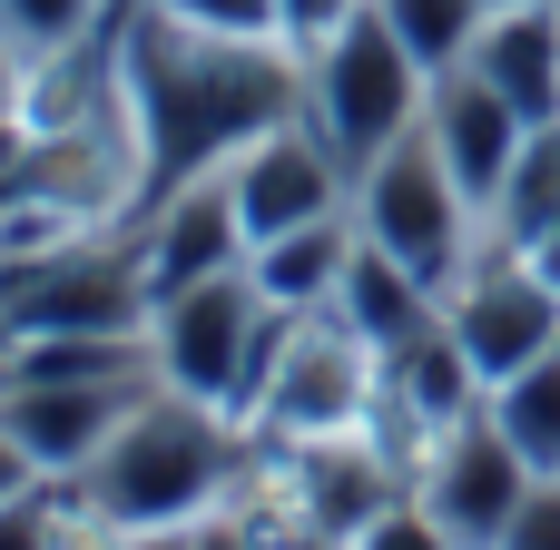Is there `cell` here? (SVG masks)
Segmentation results:
<instances>
[{
  "label": "cell",
  "instance_id": "6da1fadb",
  "mask_svg": "<svg viewBox=\"0 0 560 550\" xmlns=\"http://www.w3.org/2000/svg\"><path fill=\"white\" fill-rule=\"evenodd\" d=\"M108 59H118V98H128V128H138L148 197H167L187 177H217L246 138L305 118V59L285 39H226V30L177 20L167 0L118 10Z\"/></svg>",
  "mask_w": 560,
  "mask_h": 550
},
{
  "label": "cell",
  "instance_id": "7a4b0ae2",
  "mask_svg": "<svg viewBox=\"0 0 560 550\" xmlns=\"http://www.w3.org/2000/svg\"><path fill=\"white\" fill-rule=\"evenodd\" d=\"M246 453H256V433H246L236 413H217V403L158 384V394L108 433V453H98L79 482H59V492H69L89 522H108V531L197 522V512H217V502L236 492Z\"/></svg>",
  "mask_w": 560,
  "mask_h": 550
},
{
  "label": "cell",
  "instance_id": "3957f363",
  "mask_svg": "<svg viewBox=\"0 0 560 550\" xmlns=\"http://www.w3.org/2000/svg\"><path fill=\"white\" fill-rule=\"evenodd\" d=\"M285 335H295V315H276L246 266H226V276H207V285H177V295H158V315H148L158 384H167V394H197V403H217V413H236V423L266 403V374H276Z\"/></svg>",
  "mask_w": 560,
  "mask_h": 550
},
{
  "label": "cell",
  "instance_id": "277c9868",
  "mask_svg": "<svg viewBox=\"0 0 560 550\" xmlns=\"http://www.w3.org/2000/svg\"><path fill=\"white\" fill-rule=\"evenodd\" d=\"M148 315H158V285L138 256V217L0 266V344L10 335H148Z\"/></svg>",
  "mask_w": 560,
  "mask_h": 550
},
{
  "label": "cell",
  "instance_id": "5b68a950",
  "mask_svg": "<svg viewBox=\"0 0 560 550\" xmlns=\"http://www.w3.org/2000/svg\"><path fill=\"white\" fill-rule=\"evenodd\" d=\"M354 226H364L384 256H404L433 295H453L463 266H472L482 236H492V217L463 197V177H453V157L433 148V128H404L374 167H354Z\"/></svg>",
  "mask_w": 560,
  "mask_h": 550
},
{
  "label": "cell",
  "instance_id": "8992f818",
  "mask_svg": "<svg viewBox=\"0 0 560 550\" xmlns=\"http://www.w3.org/2000/svg\"><path fill=\"white\" fill-rule=\"evenodd\" d=\"M423 98H433V69L394 39L384 10H364L345 39H325L305 59V118L325 128V148L345 167H374L404 128H423Z\"/></svg>",
  "mask_w": 560,
  "mask_h": 550
},
{
  "label": "cell",
  "instance_id": "52a82bcc",
  "mask_svg": "<svg viewBox=\"0 0 560 550\" xmlns=\"http://www.w3.org/2000/svg\"><path fill=\"white\" fill-rule=\"evenodd\" d=\"M384 403V354L345 325V315H295L276 374H266V403L246 413L256 443H315V433H354L374 423Z\"/></svg>",
  "mask_w": 560,
  "mask_h": 550
},
{
  "label": "cell",
  "instance_id": "ba28073f",
  "mask_svg": "<svg viewBox=\"0 0 560 550\" xmlns=\"http://www.w3.org/2000/svg\"><path fill=\"white\" fill-rule=\"evenodd\" d=\"M443 315H453L463 354L482 364V384H512L522 364H541L560 344V285L541 276V256L512 246V236H482V256L443 295Z\"/></svg>",
  "mask_w": 560,
  "mask_h": 550
},
{
  "label": "cell",
  "instance_id": "9c48e42d",
  "mask_svg": "<svg viewBox=\"0 0 560 550\" xmlns=\"http://www.w3.org/2000/svg\"><path fill=\"white\" fill-rule=\"evenodd\" d=\"M532 482H541V472L512 453V433L492 423V403H482L472 423L433 433L423 463H413V502L453 531V550H502V531H512L522 502H532Z\"/></svg>",
  "mask_w": 560,
  "mask_h": 550
},
{
  "label": "cell",
  "instance_id": "30bf717a",
  "mask_svg": "<svg viewBox=\"0 0 560 550\" xmlns=\"http://www.w3.org/2000/svg\"><path fill=\"white\" fill-rule=\"evenodd\" d=\"M226 187H236V217H246V246L285 236V226H315V217H345L354 207V167L325 148L315 118H285L266 138H246L226 157Z\"/></svg>",
  "mask_w": 560,
  "mask_h": 550
},
{
  "label": "cell",
  "instance_id": "8fae6325",
  "mask_svg": "<svg viewBox=\"0 0 560 550\" xmlns=\"http://www.w3.org/2000/svg\"><path fill=\"white\" fill-rule=\"evenodd\" d=\"M148 394H158V374H118V384H0V433L49 482H79Z\"/></svg>",
  "mask_w": 560,
  "mask_h": 550
},
{
  "label": "cell",
  "instance_id": "7c38bea8",
  "mask_svg": "<svg viewBox=\"0 0 560 550\" xmlns=\"http://www.w3.org/2000/svg\"><path fill=\"white\" fill-rule=\"evenodd\" d=\"M138 256H148V285H158V295L246 266L256 246H246V217H236L226 167H217V177H187V187H167V197H148V207H138Z\"/></svg>",
  "mask_w": 560,
  "mask_h": 550
},
{
  "label": "cell",
  "instance_id": "4fadbf2b",
  "mask_svg": "<svg viewBox=\"0 0 560 550\" xmlns=\"http://www.w3.org/2000/svg\"><path fill=\"white\" fill-rule=\"evenodd\" d=\"M423 128H433V148L453 157V177H463V197L492 217V197H502V177H512V157H522V138H532V118L463 59V69H443L433 79V98H423Z\"/></svg>",
  "mask_w": 560,
  "mask_h": 550
},
{
  "label": "cell",
  "instance_id": "5bb4252c",
  "mask_svg": "<svg viewBox=\"0 0 560 550\" xmlns=\"http://www.w3.org/2000/svg\"><path fill=\"white\" fill-rule=\"evenodd\" d=\"M472 69L541 128L560 118V0H502L492 20H482V39H472Z\"/></svg>",
  "mask_w": 560,
  "mask_h": 550
},
{
  "label": "cell",
  "instance_id": "9a60e30c",
  "mask_svg": "<svg viewBox=\"0 0 560 550\" xmlns=\"http://www.w3.org/2000/svg\"><path fill=\"white\" fill-rule=\"evenodd\" d=\"M354 236H364L354 207H345V217H315V226H285V236H266V246L246 256V276H256V295H266L276 315H325L335 285H345Z\"/></svg>",
  "mask_w": 560,
  "mask_h": 550
},
{
  "label": "cell",
  "instance_id": "2e32d148",
  "mask_svg": "<svg viewBox=\"0 0 560 550\" xmlns=\"http://www.w3.org/2000/svg\"><path fill=\"white\" fill-rule=\"evenodd\" d=\"M325 315H345V325H354L374 354H394L404 335H423V325L443 315V295H433V285H423L404 256H384L374 236H354V256H345V285H335V305H325Z\"/></svg>",
  "mask_w": 560,
  "mask_h": 550
},
{
  "label": "cell",
  "instance_id": "e0dca14e",
  "mask_svg": "<svg viewBox=\"0 0 560 550\" xmlns=\"http://www.w3.org/2000/svg\"><path fill=\"white\" fill-rule=\"evenodd\" d=\"M118 374H158L148 335H10L0 344V384H118Z\"/></svg>",
  "mask_w": 560,
  "mask_h": 550
},
{
  "label": "cell",
  "instance_id": "ac0fdd59",
  "mask_svg": "<svg viewBox=\"0 0 560 550\" xmlns=\"http://www.w3.org/2000/svg\"><path fill=\"white\" fill-rule=\"evenodd\" d=\"M551 226H560V118H541V128L522 138V157H512L502 197H492V236L541 246Z\"/></svg>",
  "mask_w": 560,
  "mask_h": 550
},
{
  "label": "cell",
  "instance_id": "d6986e66",
  "mask_svg": "<svg viewBox=\"0 0 560 550\" xmlns=\"http://www.w3.org/2000/svg\"><path fill=\"white\" fill-rule=\"evenodd\" d=\"M492 423L512 433V453H522L541 482H560V344L541 364H522L512 384H492Z\"/></svg>",
  "mask_w": 560,
  "mask_h": 550
},
{
  "label": "cell",
  "instance_id": "ffe728a7",
  "mask_svg": "<svg viewBox=\"0 0 560 550\" xmlns=\"http://www.w3.org/2000/svg\"><path fill=\"white\" fill-rule=\"evenodd\" d=\"M384 20H394V39L443 79V69H463L472 59V39H482V20H492V0H374Z\"/></svg>",
  "mask_w": 560,
  "mask_h": 550
},
{
  "label": "cell",
  "instance_id": "44dd1931",
  "mask_svg": "<svg viewBox=\"0 0 560 550\" xmlns=\"http://www.w3.org/2000/svg\"><path fill=\"white\" fill-rule=\"evenodd\" d=\"M108 20H118V0H0V39L20 59L89 49V39H108Z\"/></svg>",
  "mask_w": 560,
  "mask_h": 550
},
{
  "label": "cell",
  "instance_id": "7402d4cb",
  "mask_svg": "<svg viewBox=\"0 0 560 550\" xmlns=\"http://www.w3.org/2000/svg\"><path fill=\"white\" fill-rule=\"evenodd\" d=\"M364 10H374V0H276V39H285L295 59H315V49H325V39H345Z\"/></svg>",
  "mask_w": 560,
  "mask_h": 550
},
{
  "label": "cell",
  "instance_id": "603a6c76",
  "mask_svg": "<svg viewBox=\"0 0 560 550\" xmlns=\"http://www.w3.org/2000/svg\"><path fill=\"white\" fill-rule=\"evenodd\" d=\"M59 531H69V492H59V482L0 502V550H59Z\"/></svg>",
  "mask_w": 560,
  "mask_h": 550
},
{
  "label": "cell",
  "instance_id": "cb8c5ba5",
  "mask_svg": "<svg viewBox=\"0 0 560 550\" xmlns=\"http://www.w3.org/2000/svg\"><path fill=\"white\" fill-rule=\"evenodd\" d=\"M345 550H453V531H443V522H433V512L404 492V502H384V512H374V522H364Z\"/></svg>",
  "mask_w": 560,
  "mask_h": 550
},
{
  "label": "cell",
  "instance_id": "d4e9b609",
  "mask_svg": "<svg viewBox=\"0 0 560 550\" xmlns=\"http://www.w3.org/2000/svg\"><path fill=\"white\" fill-rule=\"evenodd\" d=\"M167 10L197 30H226V39H276V0H167Z\"/></svg>",
  "mask_w": 560,
  "mask_h": 550
},
{
  "label": "cell",
  "instance_id": "484cf974",
  "mask_svg": "<svg viewBox=\"0 0 560 550\" xmlns=\"http://www.w3.org/2000/svg\"><path fill=\"white\" fill-rule=\"evenodd\" d=\"M502 550H560V482H532L522 522L502 531Z\"/></svg>",
  "mask_w": 560,
  "mask_h": 550
},
{
  "label": "cell",
  "instance_id": "4316f807",
  "mask_svg": "<svg viewBox=\"0 0 560 550\" xmlns=\"http://www.w3.org/2000/svg\"><path fill=\"white\" fill-rule=\"evenodd\" d=\"M197 550H276L236 502H217V512H197Z\"/></svg>",
  "mask_w": 560,
  "mask_h": 550
},
{
  "label": "cell",
  "instance_id": "83f0119b",
  "mask_svg": "<svg viewBox=\"0 0 560 550\" xmlns=\"http://www.w3.org/2000/svg\"><path fill=\"white\" fill-rule=\"evenodd\" d=\"M108 550H197V522H148V531H118Z\"/></svg>",
  "mask_w": 560,
  "mask_h": 550
},
{
  "label": "cell",
  "instance_id": "f1b7e54d",
  "mask_svg": "<svg viewBox=\"0 0 560 550\" xmlns=\"http://www.w3.org/2000/svg\"><path fill=\"white\" fill-rule=\"evenodd\" d=\"M39 482H49V472H39V463H30V453H20V443L0 433V502H20V492H39Z\"/></svg>",
  "mask_w": 560,
  "mask_h": 550
},
{
  "label": "cell",
  "instance_id": "f546056e",
  "mask_svg": "<svg viewBox=\"0 0 560 550\" xmlns=\"http://www.w3.org/2000/svg\"><path fill=\"white\" fill-rule=\"evenodd\" d=\"M118 10H148V0H118Z\"/></svg>",
  "mask_w": 560,
  "mask_h": 550
},
{
  "label": "cell",
  "instance_id": "4dcf8cb0",
  "mask_svg": "<svg viewBox=\"0 0 560 550\" xmlns=\"http://www.w3.org/2000/svg\"><path fill=\"white\" fill-rule=\"evenodd\" d=\"M492 10H502V0H492Z\"/></svg>",
  "mask_w": 560,
  "mask_h": 550
}]
</instances>
